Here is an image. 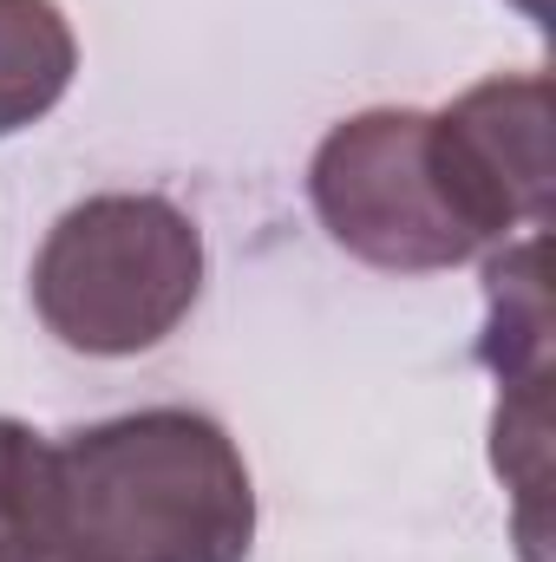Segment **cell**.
<instances>
[{"mask_svg": "<svg viewBox=\"0 0 556 562\" xmlns=\"http://www.w3.org/2000/svg\"><path fill=\"white\" fill-rule=\"evenodd\" d=\"M432 144L445 164V190L471 236L511 249V236H537L551 223V79L504 72L458 92L432 112Z\"/></svg>", "mask_w": 556, "mask_h": 562, "instance_id": "obj_4", "label": "cell"}, {"mask_svg": "<svg viewBox=\"0 0 556 562\" xmlns=\"http://www.w3.org/2000/svg\"><path fill=\"white\" fill-rule=\"evenodd\" d=\"M478 360L498 373V393L551 380V288H544V236L518 249H491L485 262V334Z\"/></svg>", "mask_w": 556, "mask_h": 562, "instance_id": "obj_5", "label": "cell"}, {"mask_svg": "<svg viewBox=\"0 0 556 562\" xmlns=\"http://www.w3.org/2000/svg\"><path fill=\"white\" fill-rule=\"evenodd\" d=\"M511 7H518V13H524V20H537V26H544V20H551V0H511Z\"/></svg>", "mask_w": 556, "mask_h": 562, "instance_id": "obj_8", "label": "cell"}, {"mask_svg": "<svg viewBox=\"0 0 556 562\" xmlns=\"http://www.w3.org/2000/svg\"><path fill=\"white\" fill-rule=\"evenodd\" d=\"M308 203L347 256L387 276H432L485 256V243L471 236V223L445 190L432 112L374 105L341 119L314 144Z\"/></svg>", "mask_w": 556, "mask_h": 562, "instance_id": "obj_3", "label": "cell"}, {"mask_svg": "<svg viewBox=\"0 0 556 562\" xmlns=\"http://www.w3.org/2000/svg\"><path fill=\"white\" fill-rule=\"evenodd\" d=\"M79 72V40L53 0H0V138L40 125Z\"/></svg>", "mask_w": 556, "mask_h": 562, "instance_id": "obj_6", "label": "cell"}, {"mask_svg": "<svg viewBox=\"0 0 556 562\" xmlns=\"http://www.w3.org/2000/svg\"><path fill=\"white\" fill-rule=\"evenodd\" d=\"M0 562H59L53 438L26 419H0Z\"/></svg>", "mask_w": 556, "mask_h": 562, "instance_id": "obj_7", "label": "cell"}, {"mask_svg": "<svg viewBox=\"0 0 556 562\" xmlns=\"http://www.w3.org/2000/svg\"><path fill=\"white\" fill-rule=\"evenodd\" d=\"M59 562H249L256 484L210 413L144 406L53 438Z\"/></svg>", "mask_w": 556, "mask_h": 562, "instance_id": "obj_1", "label": "cell"}, {"mask_svg": "<svg viewBox=\"0 0 556 562\" xmlns=\"http://www.w3.org/2000/svg\"><path fill=\"white\" fill-rule=\"evenodd\" d=\"M203 294V229L157 190L73 203L33 256V314L92 360L151 353Z\"/></svg>", "mask_w": 556, "mask_h": 562, "instance_id": "obj_2", "label": "cell"}]
</instances>
